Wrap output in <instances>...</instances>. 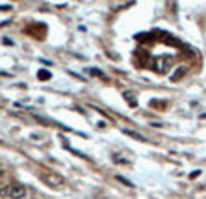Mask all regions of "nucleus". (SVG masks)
Wrapping results in <instances>:
<instances>
[{"instance_id":"nucleus-11","label":"nucleus","mask_w":206,"mask_h":199,"mask_svg":"<svg viewBox=\"0 0 206 199\" xmlns=\"http://www.w3.org/2000/svg\"><path fill=\"white\" fill-rule=\"evenodd\" d=\"M0 9H2V11H9L11 7H9V6H0Z\"/></svg>"},{"instance_id":"nucleus-12","label":"nucleus","mask_w":206,"mask_h":199,"mask_svg":"<svg viewBox=\"0 0 206 199\" xmlns=\"http://www.w3.org/2000/svg\"><path fill=\"white\" fill-rule=\"evenodd\" d=\"M2 176H4V170H0V177H2Z\"/></svg>"},{"instance_id":"nucleus-9","label":"nucleus","mask_w":206,"mask_h":199,"mask_svg":"<svg viewBox=\"0 0 206 199\" xmlns=\"http://www.w3.org/2000/svg\"><path fill=\"white\" fill-rule=\"evenodd\" d=\"M117 181H121V183H124L126 186H133V183H131V181H128L126 177H122V176H117Z\"/></svg>"},{"instance_id":"nucleus-7","label":"nucleus","mask_w":206,"mask_h":199,"mask_svg":"<svg viewBox=\"0 0 206 199\" xmlns=\"http://www.w3.org/2000/svg\"><path fill=\"white\" fill-rule=\"evenodd\" d=\"M39 79H40V80L51 79V73H49V71H46V70H40V71H39Z\"/></svg>"},{"instance_id":"nucleus-6","label":"nucleus","mask_w":206,"mask_h":199,"mask_svg":"<svg viewBox=\"0 0 206 199\" xmlns=\"http://www.w3.org/2000/svg\"><path fill=\"white\" fill-rule=\"evenodd\" d=\"M124 99H126V102L130 104V106H137V99H135V93L133 91H124Z\"/></svg>"},{"instance_id":"nucleus-5","label":"nucleus","mask_w":206,"mask_h":199,"mask_svg":"<svg viewBox=\"0 0 206 199\" xmlns=\"http://www.w3.org/2000/svg\"><path fill=\"white\" fill-rule=\"evenodd\" d=\"M186 71H188V68H186V66H181V68H179V70H177V71H175V73L170 77V79H171V82H177V80H181V79H183V77L186 75Z\"/></svg>"},{"instance_id":"nucleus-8","label":"nucleus","mask_w":206,"mask_h":199,"mask_svg":"<svg viewBox=\"0 0 206 199\" xmlns=\"http://www.w3.org/2000/svg\"><path fill=\"white\" fill-rule=\"evenodd\" d=\"M89 73H91V75H95V77H101V79L106 80V75H104L102 71H99V70H89Z\"/></svg>"},{"instance_id":"nucleus-4","label":"nucleus","mask_w":206,"mask_h":199,"mask_svg":"<svg viewBox=\"0 0 206 199\" xmlns=\"http://www.w3.org/2000/svg\"><path fill=\"white\" fill-rule=\"evenodd\" d=\"M122 133H126V135H128V137H131V139L141 141V142H146V141H148L144 135H142V133H139V132H135V130H128V128H124Z\"/></svg>"},{"instance_id":"nucleus-3","label":"nucleus","mask_w":206,"mask_h":199,"mask_svg":"<svg viewBox=\"0 0 206 199\" xmlns=\"http://www.w3.org/2000/svg\"><path fill=\"white\" fill-rule=\"evenodd\" d=\"M166 66H171V57H164V60L159 59L157 60V64H155V70H157L159 73H164L166 70H168Z\"/></svg>"},{"instance_id":"nucleus-10","label":"nucleus","mask_w":206,"mask_h":199,"mask_svg":"<svg viewBox=\"0 0 206 199\" xmlns=\"http://www.w3.org/2000/svg\"><path fill=\"white\" fill-rule=\"evenodd\" d=\"M9 194V188L7 186H0V197H4V196H7Z\"/></svg>"},{"instance_id":"nucleus-1","label":"nucleus","mask_w":206,"mask_h":199,"mask_svg":"<svg viewBox=\"0 0 206 199\" xmlns=\"http://www.w3.org/2000/svg\"><path fill=\"white\" fill-rule=\"evenodd\" d=\"M42 179L46 181V184H49V186H60V184H64V177L57 176V174H53V172L44 174V176H42Z\"/></svg>"},{"instance_id":"nucleus-2","label":"nucleus","mask_w":206,"mask_h":199,"mask_svg":"<svg viewBox=\"0 0 206 199\" xmlns=\"http://www.w3.org/2000/svg\"><path fill=\"white\" fill-rule=\"evenodd\" d=\"M11 199H24L26 197V186L24 184H13L9 186V194H7Z\"/></svg>"}]
</instances>
